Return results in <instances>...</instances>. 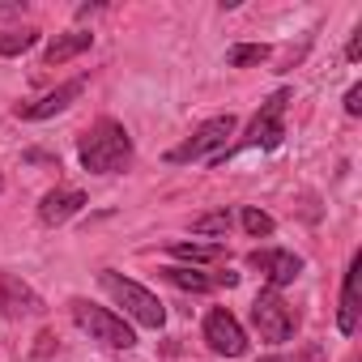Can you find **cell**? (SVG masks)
<instances>
[{
    "mask_svg": "<svg viewBox=\"0 0 362 362\" xmlns=\"http://www.w3.org/2000/svg\"><path fill=\"white\" fill-rule=\"evenodd\" d=\"M77 158L90 175H119L132 162V136L119 119H94L77 141Z\"/></svg>",
    "mask_w": 362,
    "mask_h": 362,
    "instance_id": "1",
    "label": "cell"
},
{
    "mask_svg": "<svg viewBox=\"0 0 362 362\" xmlns=\"http://www.w3.org/2000/svg\"><path fill=\"white\" fill-rule=\"evenodd\" d=\"M286 103H290V90H277V94L256 111V119L247 124L243 141L226 145V149H222V153H214L209 162L218 166V162H226V158H235V153H243V149H277V145H281V136H286Z\"/></svg>",
    "mask_w": 362,
    "mask_h": 362,
    "instance_id": "2",
    "label": "cell"
},
{
    "mask_svg": "<svg viewBox=\"0 0 362 362\" xmlns=\"http://www.w3.org/2000/svg\"><path fill=\"white\" fill-rule=\"evenodd\" d=\"M98 286L136 320V324H145V328H162L166 324V307L145 290V286H136V281H128V277H119L115 269H103L98 273Z\"/></svg>",
    "mask_w": 362,
    "mask_h": 362,
    "instance_id": "3",
    "label": "cell"
},
{
    "mask_svg": "<svg viewBox=\"0 0 362 362\" xmlns=\"http://www.w3.org/2000/svg\"><path fill=\"white\" fill-rule=\"evenodd\" d=\"M73 320H77L81 332H90V341H98V345H107V349H132V345H136V337H132V328L124 324V315H115V311H107V307H94V303H86V298H73Z\"/></svg>",
    "mask_w": 362,
    "mask_h": 362,
    "instance_id": "4",
    "label": "cell"
},
{
    "mask_svg": "<svg viewBox=\"0 0 362 362\" xmlns=\"http://www.w3.org/2000/svg\"><path fill=\"white\" fill-rule=\"evenodd\" d=\"M252 328L260 332V341L286 345L294 337V328H298V315H294V307L277 290H260L256 303H252Z\"/></svg>",
    "mask_w": 362,
    "mask_h": 362,
    "instance_id": "5",
    "label": "cell"
},
{
    "mask_svg": "<svg viewBox=\"0 0 362 362\" xmlns=\"http://www.w3.org/2000/svg\"><path fill=\"white\" fill-rule=\"evenodd\" d=\"M235 128H239V119L235 115H214V119H205L184 145H175L170 153H166V162H197V158H214V153H222L226 149V136H235Z\"/></svg>",
    "mask_w": 362,
    "mask_h": 362,
    "instance_id": "6",
    "label": "cell"
},
{
    "mask_svg": "<svg viewBox=\"0 0 362 362\" xmlns=\"http://www.w3.org/2000/svg\"><path fill=\"white\" fill-rule=\"evenodd\" d=\"M205 341H209L214 354H226V358H243L247 354V332L226 307H214L205 315Z\"/></svg>",
    "mask_w": 362,
    "mask_h": 362,
    "instance_id": "7",
    "label": "cell"
},
{
    "mask_svg": "<svg viewBox=\"0 0 362 362\" xmlns=\"http://www.w3.org/2000/svg\"><path fill=\"white\" fill-rule=\"evenodd\" d=\"M247 264L269 281V290H281V286H290V281L303 273V256L281 252V247H256V252L247 256Z\"/></svg>",
    "mask_w": 362,
    "mask_h": 362,
    "instance_id": "8",
    "label": "cell"
},
{
    "mask_svg": "<svg viewBox=\"0 0 362 362\" xmlns=\"http://www.w3.org/2000/svg\"><path fill=\"white\" fill-rule=\"evenodd\" d=\"M81 90H86V77H73V81L56 86L52 94H43L39 103H18V115H22V119H52V115L69 111V107L81 98Z\"/></svg>",
    "mask_w": 362,
    "mask_h": 362,
    "instance_id": "9",
    "label": "cell"
},
{
    "mask_svg": "<svg viewBox=\"0 0 362 362\" xmlns=\"http://www.w3.org/2000/svg\"><path fill=\"white\" fill-rule=\"evenodd\" d=\"M43 311V298L13 273H0V315L9 320H22V315H39Z\"/></svg>",
    "mask_w": 362,
    "mask_h": 362,
    "instance_id": "10",
    "label": "cell"
},
{
    "mask_svg": "<svg viewBox=\"0 0 362 362\" xmlns=\"http://www.w3.org/2000/svg\"><path fill=\"white\" fill-rule=\"evenodd\" d=\"M81 209H86V192L81 188H52L43 197V205H39V218H43V226H60V222L77 218Z\"/></svg>",
    "mask_w": 362,
    "mask_h": 362,
    "instance_id": "11",
    "label": "cell"
},
{
    "mask_svg": "<svg viewBox=\"0 0 362 362\" xmlns=\"http://www.w3.org/2000/svg\"><path fill=\"white\" fill-rule=\"evenodd\" d=\"M358 277H362V252H354L349 269H345V286H341V311H337V328L345 337L358 332Z\"/></svg>",
    "mask_w": 362,
    "mask_h": 362,
    "instance_id": "12",
    "label": "cell"
},
{
    "mask_svg": "<svg viewBox=\"0 0 362 362\" xmlns=\"http://www.w3.org/2000/svg\"><path fill=\"white\" fill-rule=\"evenodd\" d=\"M162 277L170 281V286H179V290H192V294H201V290H214V286H239V273H218V277H205V273H197V269H162Z\"/></svg>",
    "mask_w": 362,
    "mask_h": 362,
    "instance_id": "13",
    "label": "cell"
},
{
    "mask_svg": "<svg viewBox=\"0 0 362 362\" xmlns=\"http://www.w3.org/2000/svg\"><path fill=\"white\" fill-rule=\"evenodd\" d=\"M90 43H94V35H90V30H69V35H56V39L47 43V52H43V64H64V60L81 56Z\"/></svg>",
    "mask_w": 362,
    "mask_h": 362,
    "instance_id": "14",
    "label": "cell"
},
{
    "mask_svg": "<svg viewBox=\"0 0 362 362\" xmlns=\"http://www.w3.org/2000/svg\"><path fill=\"white\" fill-rule=\"evenodd\" d=\"M170 256L175 260H188V264H214L226 256L222 243H170Z\"/></svg>",
    "mask_w": 362,
    "mask_h": 362,
    "instance_id": "15",
    "label": "cell"
},
{
    "mask_svg": "<svg viewBox=\"0 0 362 362\" xmlns=\"http://www.w3.org/2000/svg\"><path fill=\"white\" fill-rule=\"evenodd\" d=\"M230 230V214L226 209H214V214H201L192 222V235H205V239H222Z\"/></svg>",
    "mask_w": 362,
    "mask_h": 362,
    "instance_id": "16",
    "label": "cell"
},
{
    "mask_svg": "<svg viewBox=\"0 0 362 362\" xmlns=\"http://www.w3.org/2000/svg\"><path fill=\"white\" fill-rule=\"evenodd\" d=\"M239 218H243V230H247L252 239H269V235L277 230V222H273V218H269L264 209H256V205H247V209H243Z\"/></svg>",
    "mask_w": 362,
    "mask_h": 362,
    "instance_id": "17",
    "label": "cell"
},
{
    "mask_svg": "<svg viewBox=\"0 0 362 362\" xmlns=\"http://www.w3.org/2000/svg\"><path fill=\"white\" fill-rule=\"evenodd\" d=\"M39 30H0V56H22L26 47H35Z\"/></svg>",
    "mask_w": 362,
    "mask_h": 362,
    "instance_id": "18",
    "label": "cell"
},
{
    "mask_svg": "<svg viewBox=\"0 0 362 362\" xmlns=\"http://www.w3.org/2000/svg\"><path fill=\"white\" fill-rule=\"evenodd\" d=\"M264 60H269V47H264V43H239V47H230V64H235V69L264 64Z\"/></svg>",
    "mask_w": 362,
    "mask_h": 362,
    "instance_id": "19",
    "label": "cell"
},
{
    "mask_svg": "<svg viewBox=\"0 0 362 362\" xmlns=\"http://www.w3.org/2000/svg\"><path fill=\"white\" fill-rule=\"evenodd\" d=\"M260 362H320V349L311 345V349H303L298 358H286V354H273V358H260Z\"/></svg>",
    "mask_w": 362,
    "mask_h": 362,
    "instance_id": "20",
    "label": "cell"
},
{
    "mask_svg": "<svg viewBox=\"0 0 362 362\" xmlns=\"http://www.w3.org/2000/svg\"><path fill=\"white\" fill-rule=\"evenodd\" d=\"M345 111H349V115H362V86H349V94H345Z\"/></svg>",
    "mask_w": 362,
    "mask_h": 362,
    "instance_id": "21",
    "label": "cell"
},
{
    "mask_svg": "<svg viewBox=\"0 0 362 362\" xmlns=\"http://www.w3.org/2000/svg\"><path fill=\"white\" fill-rule=\"evenodd\" d=\"M345 56H349V60H354V64H358V60H362V26H358V30H354V39H349V47H345Z\"/></svg>",
    "mask_w": 362,
    "mask_h": 362,
    "instance_id": "22",
    "label": "cell"
},
{
    "mask_svg": "<svg viewBox=\"0 0 362 362\" xmlns=\"http://www.w3.org/2000/svg\"><path fill=\"white\" fill-rule=\"evenodd\" d=\"M0 192H5V175H0Z\"/></svg>",
    "mask_w": 362,
    "mask_h": 362,
    "instance_id": "23",
    "label": "cell"
}]
</instances>
